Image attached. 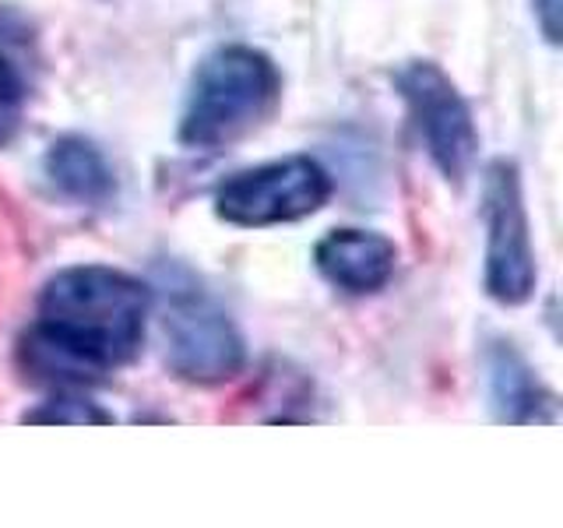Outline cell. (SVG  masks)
<instances>
[{"instance_id":"obj_3","label":"cell","mask_w":563,"mask_h":528,"mask_svg":"<svg viewBox=\"0 0 563 528\" xmlns=\"http://www.w3.org/2000/svg\"><path fill=\"white\" fill-rule=\"evenodd\" d=\"M395 88L412 117V128L430 163L451 184H462L479 155L472 106L444 67L433 61H409L398 67Z\"/></svg>"},{"instance_id":"obj_10","label":"cell","mask_w":563,"mask_h":528,"mask_svg":"<svg viewBox=\"0 0 563 528\" xmlns=\"http://www.w3.org/2000/svg\"><path fill=\"white\" fill-rule=\"evenodd\" d=\"M25 422H60V427H106L113 416L102 409L99 402H88L81 395H57L40 402L35 409L22 416Z\"/></svg>"},{"instance_id":"obj_8","label":"cell","mask_w":563,"mask_h":528,"mask_svg":"<svg viewBox=\"0 0 563 528\" xmlns=\"http://www.w3.org/2000/svg\"><path fill=\"white\" fill-rule=\"evenodd\" d=\"M489 370V405L500 422H553V395L539 384L532 366L510 342H493L486 352Z\"/></svg>"},{"instance_id":"obj_12","label":"cell","mask_w":563,"mask_h":528,"mask_svg":"<svg viewBox=\"0 0 563 528\" xmlns=\"http://www.w3.org/2000/svg\"><path fill=\"white\" fill-rule=\"evenodd\" d=\"M560 4L563 0H532L536 18H539V29L545 35V43H560Z\"/></svg>"},{"instance_id":"obj_4","label":"cell","mask_w":563,"mask_h":528,"mask_svg":"<svg viewBox=\"0 0 563 528\" xmlns=\"http://www.w3.org/2000/svg\"><path fill=\"white\" fill-rule=\"evenodd\" d=\"M486 226V296L500 307H521L532 299L539 268L532 251V226L521 194V173L510 158H493L483 180Z\"/></svg>"},{"instance_id":"obj_6","label":"cell","mask_w":563,"mask_h":528,"mask_svg":"<svg viewBox=\"0 0 563 528\" xmlns=\"http://www.w3.org/2000/svg\"><path fill=\"white\" fill-rule=\"evenodd\" d=\"M163 339L169 370L198 387L233 381L246 363V345L233 317L198 289L169 296L163 314Z\"/></svg>"},{"instance_id":"obj_9","label":"cell","mask_w":563,"mask_h":528,"mask_svg":"<svg viewBox=\"0 0 563 528\" xmlns=\"http://www.w3.org/2000/svg\"><path fill=\"white\" fill-rule=\"evenodd\" d=\"M43 169L49 184L78 205H106L117 190L113 166L106 163L102 148L81 134H64L53 141L43 155Z\"/></svg>"},{"instance_id":"obj_2","label":"cell","mask_w":563,"mask_h":528,"mask_svg":"<svg viewBox=\"0 0 563 528\" xmlns=\"http://www.w3.org/2000/svg\"><path fill=\"white\" fill-rule=\"evenodd\" d=\"M282 102L278 64L257 46L229 43L198 64L180 113V145L219 152L264 128Z\"/></svg>"},{"instance_id":"obj_7","label":"cell","mask_w":563,"mask_h":528,"mask_svg":"<svg viewBox=\"0 0 563 528\" xmlns=\"http://www.w3.org/2000/svg\"><path fill=\"white\" fill-rule=\"evenodd\" d=\"M313 264L345 296H374L395 275L398 246L374 229H331L313 246Z\"/></svg>"},{"instance_id":"obj_5","label":"cell","mask_w":563,"mask_h":528,"mask_svg":"<svg viewBox=\"0 0 563 528\" xmlns=\"http://www.w3.org/2000/svg\"><path fill=\"white\" fill-rule=\"evenodd\" d=\"M331 198V173L310 155H289L233 173L216 187V216L229 226L264 229L299 222Z\"/></svg>"},{"instance_id":"obj_1","label":"cell","mask_w":563,"mask_h":528,"mask_svg":"<svg viewBox=\"0 0 563 528\" xmlns=\"http://www.w3.org/2000/svg\"><path fill=\"white\" fill-rule=\"evenodd\" d=\"M148 314L152 289L141 278L110 264H70L43 286L18 356L35 381L99 384L141 352Z\"/></svg>"},{"instance_id":"obj_11","label":"cell","mask_w":563,"mask_h":528,"mask_svg":"<svg viewBox=\"0 0 563 528\" xmlns=\"http://www.w3.org/2000/svg\"><path fill=\"white\" fill-rule=\"evenodd\" d=\"M25 99H29V88H25L22 67L14 64L8 46L0 43V148H4L18 134V128H22Z\"/></svg>"}]
</instances>
